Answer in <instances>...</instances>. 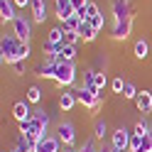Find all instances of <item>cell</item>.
Listing matches in <instances>:
<instances>
[{"label":"cell","instance_id":"ffe728a7","mask_svg":"<svg viewBox=\"0 0 152 152\" xmlns=\"http://www.w3.org/2000/svg\"><path fill=\"white\" fill-rule=\"evenodd\" d=\"M44 42H49V44H64V27L61 25H54L49 32H47V39Z\"/></svg>","mask_w":152,"mask_h":152},{"label":"cell","instance_id":"d6a6232c","mask_svg":"<svg viewBox=\"0 0 152 152\" xmlns=\"http://www.w3.org/2000/svg\"><path fill=\"white\" fill-rule=\"evenodd\" d=\"M81 37H79V32H64V44H74L76 47V42H79Z\"/></svg>","mask_w":152,"mask_h":152},{"label":"cell","instance_id":"83f0119b","mask_svg":"<svg viewBox=\"0 0 152 152\" xmlns=\"http://www.w3.org/2000/svg\"><path fill=\"white\" fill-rule=\"evenodd\" d=\"M39 101H42L39 86H30V88H27V103H39Z\"/></svg>","mask_w":152,"mask_h":152},{"label":"cell","instance_id":"1f68e13d","mask_svg":"<svg viewBox=\"0 0 152 152\" xmlns=\"http://www.w3.org/2000/svg\"><path fill=\"white\" fill-rule=\"evenodd\" d=\"M88 22H91V25H93V27H96V30L101 32L103 27H106V17H103V12H101V15H96V17H93V20H88Z\"/></svg>","mask_w":152,"mask_h":152},{"label":"cell","instance_id":"8fae6325","mask_svg":"<svg viewBox=\"0 0 152 152\" xmlns=\"http://www.w3.org/2000/svg\"><path fill=\"white\" fill-rule=\"evenodd\" d=\"M83 83H86V86H93V88H106L108 86V76H106V71H101V69H88Z\"/></svg>","mask_w":152,"mask_h":152},{"label":"cell","instance_id":"5b68a950","mask_svg":"<svg viewBox=\"0 0 152 152\" xmlns=\"http://www.w3.org/2000/svg\"><path fill=\"white\" fill-rule=\"evenodd\" d=\"M56 137L61 140V145L64 147H74L76 145V125L74 123H69V120H59L56 123Z\"/></svg>","mask_w":152,"mask_h":152},{"label":"cell","instance_id":"cb8c5ba5","mask_svg":"<svg viewBox=\"0 0 152 152\" xmlns=\"http://www.w3.org/2000/svg\"><path fill=\"white\" fill-rule=\"evenodd\" d=\"M59 59L61 61H74L76 59V47L74 44H64L61 52H59Z\"/></svg>","mask_w":152,"mask_h":152},{"label":"cell","instance_id":"ab89813d","mask_svg":"<svg viewBox=\"0 0 152 152\" xmlns=\"http://www.w3.org/2000/svg\"><path fill=\"white\" fill-rule=\"evenodd\" d=\"M98 152H110V147H108V150H98Z\"/></svg>","mask_w":152,"mask_h":152},{"label":"cell","instance_id":"ba28073f","mask_svg":"<svg viewBox=\"0 0 152 152\" xmlns=\"http://www.w3.org/2000/svg\"><path fill=\"white\" fill-rule=\"evenodd\" d=\"M130 137H132V132L128 128H115L110 132V147H118V150H130Z\"/></svg>","mask_w":152,"mask_h":152},{"label":"cell","instance_id":"f546056e","mask_svg":"<svg viewBox=\"0 0 152 152\" xmlns=\"http://www.w3.org/2000/svg\"><path fill=\"white\" fill-rule=\"evenodd\" d=\"M96 15H101V7H98L96 3H88V5H86V20H93Z\"/></svg>","mask_w":152,"mask_h":152},{"label":"cell","instance_id":"4dcf8cb0","mask_svg":"<svg viewBox=\"0 0 152 152\" xmlns=\"http://www.w3.org/2000/svg\"><path fill=\"white\" fill-rule=\"evenodd\" d=\"M142 140H145V135H140V132H132V137H130V150L135 152V150L142 145Z\"/></svg>","mask_w":152,"mask_h":152},{"label":"cell","instance_id":"3957f363","mask_svg":"<svg viewBox=\"0 0 152 152\" xmlns=\"http://www.w3.org/2000/svg\"><path fill=\"white\" fill-rule=\"evenodd\" d=\"M17 128H20V135H25V137H30L32 142H37V140H42L44 135H49V130H47V125L39 120V118H30V120H25V123H17Z\"/></svg>","mask_w":152,"mask_h":152},{"label":"cell","instance_id":"9a60e30c","mask_svg":"<svg viewBox=\"0 0 152 152\" xmlns=\"http://www.w3.org/2000/svg\"><path fill=\"white\" fill-rule=\"evenodd\" d=\"M32 115H34V113H32V108H30V103H27V101H17L15 106H12V118H15L17 123L30 120Z\"/></svg>","mask_w":152,"mask_h":152},{"label":"cell","instance_id":"4fadbf2b","mask_svg":"<svg viewBox=\"0 0 152 152\" xmlns=\"http://www.w3.org/2000/svg\"><path fill=\"white\" fill-rule=\"evenodd\" d=\"M30 10H32V20L37 25H44L47 22V0H30Z\"/></svg>","mask_w":152,"mask_h":152},{"label":"cell","instance_id":"5bb4252c","mask_svg":"<svg viewBox=\"0 0 152 152\" xmlns=\"http://www.w3.org/2000/svg\"><path fill=\"white\" fill-rule=\"evenodd\" d=\"M56 66L59 64H54L52 59H44L34 66V76H39V79H54L56 76Z\"/></svg>","mask_w":152,"mask_h":152},{"label":"cell","instance_id":"6da1fadb","mask_svg":"<svg viewBox=\"0 0 152 152\" xmlns=\"http://www.w3.org/2000/svg\"><path fill=\"white\" fill-rule=\"evenodd\" d=\"M22 44L12 32H5L3 37H0V59H3V64H15L17 59H22Z\"/></svg>","mask_w":152,"mask_h":152},{"label":"cell","instance_id":"7c38bea8","mask_svg":"<svg viewBox=\"0 0 152 152\" xmlns=\"http://www.w3.org/2000/svg\"><path fill=\"white\" fill-rule=\"evenodd\" d=\"M59 147H61V140L56 135H44L42 140H37L34 152H61Z\"/></svg>","mask_w":152,"mask_h":152},{"label":"cell","instance_id":"603a6c76","mask_svg":"<svg viewBox=\"0 0 152 152\" xmlns=\"http://www.w3.org/2000/svg\"><path fill=\"white\" fill-rule=\"evenodd\" d=\"M106 135H108V123L103 120V118H96V123H93V137L103 140Z\"/></svg>","mask_w":152,"mask_h":152},{"label":"cell","instance_id":"9c48e42d","mask_svg":"<svg viewBox=\"0 0 152 152\" xmlns=\"http://www.w3.org/2000/svg\"><path fill=\"white\" fill-rule=\"evenodd\" d=\"M130 30H132V20H120V22H113L110 27V39L113 42H123L130 37Z\"/></svg>","mask_w":152,"mask_h":152},{"label":"cell","instance_id":"d4e9b609","mask_svg":"<svg viewBox=\"0 0 152 152\" xmlns=\"http://www.w3.org/2000/svg\"><path fill=\"white\" fill-rule=\"evenodd\" d=\"M61 27H64V32H79V25H81V20L76 15H71L69 20H64V22H59Z\"/></svg>","mask_w":152,"mask_h":152},{"label":"cell","instance_id":"8d00e7d4","mask_svg":"<svg viewBox=\"0 0 152 152\" xmlns=\"http://www.w3.org/2000/svg\"><path fill=\"white\" fill-rule=\"evenodd\" d=\"M15 7H30V0H12Z\"/></svg>","mask_w":152,"mask_h":152},{"label":"cell","instance_id":"277c9868","mask_svg":"<svg viewBox=\"0 0 152 152\" xmlns=\"http://www.w3.org/2000/svg\"><path fill=\"white\" fill-rule=\"evenodd\" d=\"M59 88H71L76 83V64L74 61H61L56 66V76H54Z\"/></svg>","mask_w":152,"mask_h":152},{"label":"cell","instance_id":"484cf974","mask_svg":"<svg viewBox=\"0 0 152 152\" xmlns=\"http://www.w3.org/2000/svg\"><path fill=\"white\" fill-rule=\"evenodd\" d=\"M137 88H135V83H130V81H125V86H123V93H120V96L123 98H128V101H135L137 98Z\"/></svg>","mask_w":152,"mask_h":152},{"label":"cell","instance_id":"e0dca14e","mask_svg":"<svg viewBox=\"0 0 152 152\" xmlns=\"http://www.w3.org/2000/svg\"><path fill=\"white\" fill-rule=\"evenodd\" d=\"M17 7H15V3L12 0H0V20L3 22H15V17H17Z\"/></svg>","mask_w":152,"mask_h":152},{"label":"cell","instance_id":"ac0fdd59","mask_svg":"<svg viewBox=\"0 0 152 152\" xmlns=\"http://www.w3.org/2000/svg\"><path fill=\"white\" fill-rule=\"evenodd\" d=\"M76 96H74V91H61L59 93V98H56V106H59L64 113H69V110H74V106H76Z\"/></svg>","mask_w":152,"mask_h":152},{"label":"cell","instance_id":"8992f818","mask_svg":"<svg viewBox=\"0 0 152 152\" xmlns=\"http://www.w3.org/2000/svg\"><path fill=\"white\" fill-rule=\"evenodd\" d=\"M110 15H113V22L132 20V17H135L132 3H130V0H113V5H110Z\"/></svg>","mask_w":152,"mask_h":152},{"label":"cell","instance_id":"30bf717a","mask_svg":"<svg viewBox=\"0 0 152 152\" xmlns=\"http://www.w3.org/2000/svg\"><path fill=\"white\" fill-rule=\"evenodd\" d=\"M54 15H56V20L64 22V20H69L71 15H76V7L71 0H54Z\"/></svg>","mask_w":152,"mask_h":152},{"label":"cell","instance_id":"836d02e7","mask_svg":"<svg viewBox=\"0 0 152 152\" xmlns=\"http://www.w3.org/2000/svg\"><path fill=\"white\" fill-rule=\"evenodd\" d=\"M110 86H113V91H115V93H123V86H125V79H123V76H115Z\"/></svg>","mask_w":152,"mask_h":152},{"label":"cell","instance_id":"4316f807","mask_svg":"<svg viewBox=\"0 0 152 152\" xmlns=\"http://www.w3.org/2000/svg\"><path fill=\"white\" fill-rule=\"evenodd\" d=\"M132 132H140V135H152V125L145 120V115L135 123V130H132Z\"/></svg>","mask_w":152,"mask_h":152},{"label":"cell","instance_id":"d6986e66","mask_svg":"<svg viewBox=\"0 0 152 152\" xmlns=\"http://www.w3.org/2000/svg\"><path fill=\"white\" fill-rule=\"evenodd\" d=\"M79 37H81L83 42H93V39L98 37V30H96L88 20H81V25H79Z\"/></svg>","mask_w":152,"mask_h":152},{"label":"cell","instance_id":"f1b7e54d","mask_svg":"<svg viewBox=\"0 0 152 152\" xmlns=\"http://www.w3.org/2000/svg\"><path fill=\"white\" fill-rule=\"evenodd\" d=\"M76 152H98V145H96V137H91L83 142V147H79Z\"/></svg>","mask_w":152,"mask_h":152},{"label":"cell","instance_id":"60d3db41","mask_svg":"<svg viewBox=\"0 0 152 152\" xmlns=\"http://www.w3.org/2000/svg\"><path fill=\"white\" fill-rule=\"evenodd\" d=\"M7 152H17V150H15V147H12V150H7Z\"/></svg>","mask_w":152,"mask_h":152},{"label":"cell","instance_id":"d590c367","mask_svg":"<svg viewBox=\"0 0 152 152\" xmlns=\"http://www.w3.org/2000/svg\"><path fill=\"white\" fill-rule=\"evenodd\" d=\"M71 3H74V7H76V10H79V7H86L91 0H71Z\"/></svg>","mask_w":152,"mask_h":152},{"label":"cell","instance_id":"52a82bcc","mask_svg":"<svg viewBox=\"0 0 152 152\" xmlns=\"http://www.w3.org/2000/svg\"><path fill=\"white\" fill-rule=\"evenodd\" d=\"M32 22H34V20H27L25 15H17L15 22H12V34H15L20 42H30V39H32Z\"/></svg>","mask_w":152,"mask_h":152},{"label":"cell","instance_id":"74e56055","mask_svg":"<svg viewBox=\"0 0 152 152\" xmlns=\"http://www.w3.org/2000/svg\"><path fill=\"white\" fill-rule=\"evenodd\" d=\"M110 152H128V150H118V147H110Z\"/></svg>","mask_w":152,"mask_h":152},{"label":"cell","instance_id":"44dd1931","mask_svg":"<svg viewBox=\"0 0 152 152\" xmlns=\"http://www.w3.org/2000/svg\"><path fill=\"white\" fill-rule=\"evenodd\" d=\"M34 147H37V142H32L30 137H25V135L15 137V150L17 152H34Z\"/></svg>","mask_w":152,"mask_h":152},{"label":"cell","instance_id":"7a4b0ae2","mask_svg":"<svg viewBox=\"0 0 152 152\" xmlns=\"http://www.w3.org/2000/svg\"><path fill=\"white\" fill-rule=\"evenodd\" d=\"M74 91V96H76V101H79V106H83V108H91V110H98L101 108V101H98V93L103 91V88H93V86H74L71 88Z\"/></svg>","mask_w":152,"mask_h":152},{"label":"cell","instance_id":"e575fe53","mask_svg":"<svg viewBox=\"0 0 152 152\" xmlns=\"http://www.w3.org/2000/svg\"><path fill=\"white\" fill-rule=\"evenodd\" d=\"M12 69H15V74H25V69H27V59H17V61L12 64Z\"/></svg>","mask_w":152,"mask_h":152},{"label":"cell","instance_id":"7402d4cb","mask_svg":"<svg viewBox=\"0 0 152 152\" xmlns=\"http://www.w3.org/2000/svg\"><path fill=\"white\" fill-rule=\"evenodd\" d=\"M132 54H135V59H142L145 61L147 56H150V44L145 39H137L135 44H132Z\"/></svg>","mask_w":152,"mask_h":152},{"label":"cell","instance_id":"2e32d148","mask_svg":"<svg viewBox=\"0 0 152 152\" xmlns=\"http://www.w3.org/2000/svg\"><path fill=\"white\" fill-rule=\"evenodd\" d=\"M135 106H137V110L142 113V115L152 113V93H150L147 88H142V91L137 93V98H135Z\"/></svg>","mask_w":152,"mask_h":152},{"label":"cell","instance_id":"f35d334b","mask_svg":"<svg viewBox=\"0 0 152 152\" xmlns=\"http://www.w3.org/2000/svg\"><path fill=\"white\" fill-rule=\"evenodd\" d=\"M64 152H76V147H66V150H64Z\"/></svg>","mask_w":152,"mask_h":152}]
</instances>
